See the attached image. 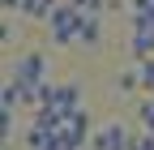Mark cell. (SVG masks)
<instances>
[{
	"mask_svg": "<svg viewBox=\"0 0 154 150\" xmlns=\"http://www.w3.org/2000/svg\"><path fill=\"white\" fill-rule=\"evenodd\" d=\"M9 82H17L26 90V103L34 107V95L47 86V56L43 52H22L13 60V73H9Z\"/></svg>",
	"mask_w": 154,
	"mask_h": 150,
	"instance_id": "obj_1",
	"label": "cell"
},
{
	"mask_svg": "<svg viewBox=\"0 0 154 150\" xmlns=\"http://www.w3.org/2000/svg\"><path fill=\"white\" fill-rule=\"evenodd\" d=\"M51 43L56 47H73V43H82V30H86V13L73 5V0H60V9L51 13Z\"/></svg>",
	"mask_w": 154,
	"mask_h": 150,
	"instance_id": "obj_2",
	"label": "cell"
},
{
	"mask_svg": "<svg viewBox=\"0 0 154 150\" xmlns=\"http://www.w3.org/2000/svg\"><path fill=\"white\" fill-rule=\"evenodd\" d=\"M90 137H94V129H90L86 107H82V111H73V116H64L60 129H56V146H64V150H86Z\"/></svg>",
	"mask_w": 154,
	"mask_h": 150,
	"instance_id": "obj_3",
	"label": "cell"
},
{
	"mask_svg": "<svg viewBox=\"0 0 154 150\" xmlns=\"http://www.w3.org/2000/svg\"><path fill=\"white\" fill-rule=\"evenodd\" d=\"M133 146H137V133H128V124H103L90 137V150H133Z\"/></svg>",
	"mask_w": 154,
	"mask_h": 150,
	"instance_id": "obj_4",
	"label": "cell"
},
{
	"mask_svg": "<svg viewBox=\"0 0 154 150\" xmlns=\"http://www.w3.org/2000/svg\"><path fill=\"white\" fill-rule=\"evenodd\" d=\"M22 146H26V150H51V146H56V129H43V124L30 120V129L22 133Z\"/></svg>",
	"mask_w": 154,
	"mask_h": 150,
	"instance_id": "obj_5",
	"label": "cell"
},
{
	"mask_svg": "<svg viewBox=\"0 0 154 150\" xmlns=\"http://www.w3.org/2000/svg\"><path fill=\"white\" fill-rule=\"evenodd\" d=\"M128 52H133V60H154V30H133Z\"/></svg>",
	"mask_w": 154,
	"mask_h": 150,
	"instance_id": "obj_6",
	"label": "cell"
},
{
	"mask_svg": "<svg viewBox=\"0 0 154 150\" xmlns=\"http://www.w3.org/2000/svg\"><path fill=\"white\" fill-rule=\"evenodd\" d=\"M56 9H60V0H22V9H17V13H26L30 22H51Z\"/></svg>",
	"mask_w": 154,
	"mask_h": 150,
	"instance_id": "obj_7",
	"label": "cell"
},
{
	"mask_svg": "<svg viewBox=\"0 0 154 150\" xmlns=\"http://www.w3.org/2000/svg\"><path fill=\"white\" fill-rule=\"evenodd\" d=\"M22 103H26V90L17 86V82H5V90H0V107H5V111H17Z\"/></svg>",
	"mask_w": 154,
	"mask_h": 150,
	"instance_id": "obj_8",
	"label": "cell"
},
{
	"mask_svg": "<svg viewBox=\"0 0 154 150\" xmlns=\"http://www.w3.org/2000/svg\"><path fill=\"white\" fill-rule=\"evenodd\" d=\"M82 43H86V47H99V43H103V17H86Z\"/></svg>",
	"mask_w": 154,
	"mask_h": 150,
	"instance_id": "obj_9",
	"label": "cell"
},
{
	"mask_svg": "<svg viewBox=\"0 0 154 150\" xmlns=\"http://www.w3.org/2000/svg\"><path fill=\"white\" fill-rule=\"evenodd\" d=\"M137 120H141V133H154V99L137 103Z\"/></svg>",
	"mask_w": 154,
	"mask_h": 150,
	"instance_id": "obj_10",
	"label": "cell"
},
{
	"mask_svg": "<svg viewBox=\"0 0 154 150\" xmlns=\"http://www.w3.org/2000/svg\"><path fill=\"white\" fill-rule=\"evenodd\" d=\"M137 82L146 95H154V60H137Z\"/></svg>",
	"mask_w": 154,
	"mask_h": 150,
	"instance_id": "obj_11",
	"label": "cell"
},
{
	"mask_svg": "<svg viewBox=\"0 0 154 150\" xmlns=\"http://www.w3.org/2000/svg\"><path fill=\"white\" fill-rule=\"evenodd\" d=\"M116 86H120L124 95H128V90H141V82H137V69H124V73H120V82H116Z\"/></svg>",
	"mask_w": 154,
	"mask_h": 150,
	"instance_id": "obj_12",
	"label": "cell"
},
{
	"mask_svg": "<svg viewBox=\"0 0 154 150\" xmlns=\"http://www.w3.org/2000/svg\"><path fill=\"white\" fill-rule=\"evenodd\" d=\"M77 9H82L86 17H103V0H73Z\"/></svg>",
	"mask_w": 154,
	"mask_h": 150,
	"instance_id": "obj_13",
	"label": "cell"
},
{
	"mask_svg": "<svg viewBox=\"0 0 154 150\" xmlns=\"http://www.w3.org/2000/svg\"><path fill=\"white\" fill-rule=\"evenodd\" d=\"M133 150H154V133H137V146Z\"/></svg>",
	"mask_w": 154,
	"mask_h": 150,
	"instance_id": "obj_14",
	"label": "cell"
},
{
	"mask_svg": "<svg viewBox=\"0 0 154 150\" xmlns=\"http://www.w3.org/2000/svg\"><path fill=\"white\" fill-rule=\"evenodd\" d=\"M0 5H5V9H22V0H0Z\"/></svg>",
	"mask_w": 154,
	"mask_h": 150,
	"instance_id": "obj_15",
	"label": "cell"
},
{
	"mask_svg": "<svg viewBox=\"0 0 154 150\" xmlns=\"http://www.w3.org/2000/svg\"><path fill=\"white\" fill-rule=\"evenodd\" d=\"M5 150H13V146H5Z\"/></svg>",
	"mask_w": 154,
	"mask_h": 150,
	"instance_id": "obj_16",
	"label": "cell"
},
{
	"mask_svg": "<svg viewBox=\"0 0 154 150\" xmlns=\"http://www.w3.org/2000/svg\"><path fill=\"white\" fill-rule=\"evenodd\" d=\"M86 150H90V146H86Z\"/></svg>",
	"mask_w": 154,
	"mask_h": 150,
	"instance_id": "obj_17",
	"label": "cell"
}]
</instances>
